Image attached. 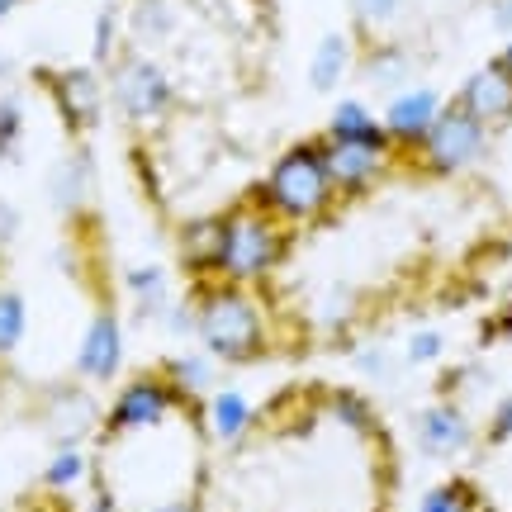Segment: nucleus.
I'll return each mask as SVG.
<instances>
[{
	"mask_svg": "<svg viewBox=\"0 0 512 512\" xmlns=\"http://www.w3.org/2000/svg\"><path fill=\"white\" fill-rule=\"evenodd\" d=\"M86 470H91L86 451H81L76 441H67V446H57L53 460L43 465V484H48V489H76V484L86 479Z\"/></svg>",
	"mask_w": 512,
	"mask_h": 512,
	"instance_id": "nucleus-22",
	"label": "nucleus"
},
{
	"mask_svg": "<svg viewBox=\"0 0 512 512\" xmlns=\"http://www.w3.org/2000/svg\"><path fill=\"white\" fill-rule=\"evenodd\" d=\"M503 67H508V76H512V38H508V48H503V57H498Z\"/></svg>",
	"mask_w": 512,
	"mask_h": 512,
	"instance_id": "nucleus-36",
	"label": "nucleus"
},
{
	"mask_svg": "<svg viewBox=\"0 0 512 512\" xmlns=\"http://www.w3.org/2000/svg\"><path fill=\"white\" fill-rule=\"evenodd\" d=\"M190 304H195V337L214 361H256L266 351V337H271L266 309L242 285L204 280Z\"/></svg>",
	"mask_w": 512,
	"mask_h": 512,
	"instance_id": "nucleus-1",
	"label": "nucleus"
},
{
	"mask_svg": "<svg viewBox=\"0 0 512 512\" xmlns=\"http://www.w3.org/2000/svg\"><path fill=\"white\" fill-rule=\"evenodd\" d=\"M110 100L128 124H157L171 110V81L152 57H124V62H114Z\"/></svg>",
	"mask_w": 512,
	"mask_h": 512,
	"instance_id": "nucleus-6",
	"label": "nucleus"
},
{
	"mask_svg": "<svg viewBox=\"0 0 512 512\" xmlns=\"http://www.w3.org/2000/svg\"><path fill=\"white\" fill-rule=\"evenodd\" d=\"M403 0H356V15L366 19V24H389V19L399 15Z\"/></svg>",
	"mask_w": 512,
	"mask_h": 512,
	"instance_id": "nucleus-30",
	"label": "nucleus"
},
{
	"mask_svg": "<svg viewBox=\"0 0 512 512\" xmlns=\"http://www.w3.org/2000/svg\"><path fill=\"white\" fill-rule=\"evenodd\" d=\"M19 5H24V0H0V19L10 15V10H19Z\"/></svg>",
	"mask_w": 512,
	"mask_h": 512,
	"instance_id": "nucleus-35",
	"label": "nucleus"
},
{
	"mask_svg": "<svg viewBox=\"0 0 512 512\" xmlns=\"http://www.w3.org/2000/svg\"><path fill=\"white\" fill-rule=\"evenodd\" d=\"M418 512H479V498H475V489H470V484L451 479V484L427 489V498H422Z\"/></svg>",
	"mask_w": 512,
	"mask_h": 512,
	"instance_id": "nucleus-24",
	"label": "nucleus"
},
{
	"mask_svg": "<svg viewBox=\"0 0 512 512\" xmlns=\"http://www.w3.org/2000/svg\"><path fill=\"white\" fill-rule=\"evenodd\" d=\"M53 100L67 128L76 133H86V128L100 124V110H105V86H100V76L91 67H67V72L53 76Z\"/></svg>",
	"mask_w": 512,
	"mask_h": 512,
	"instance_id": "nucleus-11",
	"label": "nucleus"
},
{
	"mask_svg": "<svg viewBox=\"0 0 512 512\" xmlns=\"http://www.w3.org/2000/svg\"><path fill=\"white\" fill-rule=\"evenodd\" d=\"M204 422H209V432H214L223 446H233V441H242L252 432L256 408L242 389H209V394H204Z\"/></svg>",
	"mask_w": 512,
	"mask_h": 512,
	"instance_id": "nucleus-13",
	"label": "nucleus"
},
{
	"mask_svg": "<svg viewBox=\"0 0 512 512\" xmlns=\"http://www.w3.org/2000/svg\"><path fill=\"white\" fill-rule=\"evenodd\" d=\"M29 337V304L19 290H0V356H15Z\"/></svg>",
	"mask_w": 512,
	"mask_h": 512,
	"instance_id": "nucleus-21",
	"label": "nucleus"
},
{
	"mask_svg": "<svg viewBox=\"0 0 512 512\" xmlns=\"http://www.w3.org/2000/svg\"><path fill=\"white\" fill-rule=\"evenodd\" d=\"M351 38L347 34H328L318 48H313V62H309V86L318 95H328L342 86V76L351 72Z\"/></svg>",
	"mask_w": 512,
	"mask_h": 512,
	"instance_id": "nucleus-18",
	"label": "nucleus"
},
{
	"mask_svg": "<svg viewBox=\"0 0 512 512\" xmlns=\"http://www.w3.org/2000/svg\"><path fill=\"white\" fill-rule=\"evenodd\" d=\"M437 114H441V95L432 91V86H403V91H394V100L384 105L380 124L394 147H418Z\"/></svg>",
	"mask_w": 512,
	"mask_h": 512,
	"instance_id": "nucleus-10",
	"label": "nucleus"
},
{
	"mask_svg": "<svg viewBox=\"0 0 512 512\" xmlns=\"http://www.w3.org/2000/svg\"><path fill=\"white\" fill-rule=\"evenodd\" d=\"M285 256V223L261 204H238L223 214V247H219V271L214 280H233V285H256L280 266Z\"/></svg>",
	"mask_w": 512,
	"mask_h": 512,
	"instance_id": "nucleus-3",
	"label": "nucleus"
},
{
	"mask_svg": "<svg viewBox=\"0 0 512 512\" xmlns=\"http://www.w3.org/2000/svg\"><path fill=\"white\" fill-rule=\"evenodd\" d=\"M128 24L138 38H166L171 34V10H166V0H138Z\"/></svg>",
	"mask_w": 512,
	"mask_h": 512,
	"instance_id": "nucleus-25",
	"label": "nucleus"
},
{
	"mask_svg": "<svg viewBox=\"0 0 512 512\" xmlns=\"http://www.w3.org/2000/svg\"><path fill=\"white\" fill-rule=\"evenodd\" d=\"M162 375L181 389V399H204L214 389V380H219V366H214L209 351H181V356H171L162 366Z\"/></svg>",
	"mask_w": 512,
	"mask_h": 512,
	"instance_id": "nucleus-19",
	"label": "nucleus"
},
{
	"mask_svg": "<svg viewBox=\"0 0 512 512\" xmlns=\"http://www.w3.org/2000/svg\"><path fill=\"white\" fill-rule=\"evenodd\" d=\"M323 166L337 195H361L394 166V143H328L323 138Z\"/></svg>",
	"mask_w": 512,
	"mask_h": 512,
	"instance_id": "nucleus-7",
	"label": "nucleus"
},
{
	"mask_svg": "<svg viewBox=\"0 0 512 512\" xmlns=\"http://www.w3.org/2000/svg\"><path fill=\"white\" fill-rule=\"evenodd\" d=\"M147 512H200L190 498H166V503H157V508H147Z\"/></svg>",
	"mask_w": 512,
	"mask_h": 512,
	"instance_id": "nucleus-34",
	"label": "nucleus"
},
{
	"mask_svg": "<svg viewBox=\"0 0 512 512\" xmlns=\"http://www.w3.org/2000/svg\"><path fill=\"white\" fill-rule=\"evenodd\" d=\"M181 389L166 380V375H138L128 380L119 394H114L110 413H105V441H124V437H138V432H157L166 422L185 413Z\"/></svg>",
	"mask_w": 512,
	"mask_h": 512,
	"instance_id": "nucleus-4",
	"label": "nucleus"
},
{
	"mask_svg": "<svg viewBox=\"0 0 512 512\" xmlns=\"http://www.w3.org/2000/svg\"><path fill=\"white\" fill-rule=\"evenodd\" d=\"M124 366V328H119V313L114 309H95V318L81 332V347H76V380L86 384H105L119 375Z\"/></svg>",
	"mask_w": 512,
	"mask_h": 512,
	"instance_id": "nucleus-8",
	"label": "nucleus"
},
{
	"mask_svg": "<svg viewBox=\"0 0 512 512\" xmlns=\"http://www.w3.org/2000/svg\"><path fill=\"white\" fill-rule=\"evenodd\" d=\"M86 195H91V157L86 152H72L67 162L53 171V200L57 209H81L86 204Z\"/></svg>",
	"mask_w": 512,
	"mask_h": 512,
	"instance_id": "nucleus-20",
	"label": "nucleus"
},
{
	"mask_svg": "<svg viewBox=\"0 0 512 512\" xmlns=\"http://www.w3.org/2000/svg\"><path fill=\"white\" fill-rule=\"evenodd\" d=\"M337 200V190L328 181L323 166V138L294 143L280 162L271 166V176L256 190V204L271 209L280 223H313L328 214V204Z\"/></svg>",
	"mask_w": 512,
	"mask_h": 512,
	"instance_id": "nucleus-2",
	"label": "nucleus"
},
{
	"mask_svg": "<svg viewBox=\"0 0 512 512\" xmlns=\"http://www.w3.org/2000/svg\"><path fill=\"white\" fill-rule=\"evenodd\" d=\"M328 143H389L380 114L370 110L366 100H337L328 114Z\"/></svg>",
	"mask_w": 512,
	"mask_h": 512,
	"instance_id": "nucleus-15",
	"label": "nucleus"
},
{
	"mask_svg": "<svg viewBox=\"0 0 512 512\" xmlns=\"http://www.w3.org/2000/svg\"><path fill=\"white\" fill-rule=\"evenodd\" d=\"M19 138H24V110L15 95H0V162L19 152Z\"/></svg>",
	"mask_w": 512,
	"mask_h": 512,
	"instance_id": "nucleus-27",
	"label": "nucleus"
},
{
	"mask_svg": "<svg viewBox=\"0 0 512 512\" xmlns=\"http://www.w3.org/2000/svg\"><path fill=\"white\" fill-rule=\"evenodd\" d=\"M19 233V214H15V204L10 200H0V247H5V242L15 238Z\"/></svg>",
	"mask_w": 512,
	"mask_h": 512,
	"instance_id": "nucleus-32",
	"label": "nucleus"
},
{
	"mask_svg": "<svg viewBox=\"0 0 512 512\" xmlns=\"http://www.w3.org/2000/svg\"><path fill=\"white\" fill-rule=\"evenodd\" d=\"M441 351H446V337L437 328H418L403 347V361L408 366H432V361H441Z\"/></svg>",
	"mask_w": 512,
	"mask_h": 512,
	"instance_id": "nucleus-28",
	"label": "nucleus"
},
{
	"mask_svg": "<svg viewBox=\"0 0 512 512\" xmlns=\"http://www.w3.org/2000/svg\"><path fill=\"white\" fill-rule=\"evenodd\" d=\"M418 446L427 456H460L470 446V418L456 403H432L418 413Z\"/></svg>",
	"mask_w": 512,
	"mask_h": 512,
	"instance_id": "nucleus-12",
	"label": "nucleus"
},
{
	"mask_svg": "<svg viewBox=\"0 0 512 512\" xmlns=\"http://www.w3.org/2000/svg\"><path fill=\"white\" fill-rule=\"evenodd\" d=\"M219 247H223V214H204L181 228V266L190 275H214L219 271Z\"/></svg>",
	"mask_w": 512,
	"mask_h": 512,
	"instance_id": "nucleus-14",
	"label": "nucleus"
},
{
	"mask_svg": "<svg viewBox=\"0 0 512 512\" xmlns=\"http://www.w3.org/2000/svg\"><path fill=\"white\" fill-rule=\"evenodd\" d=\"M456 105L465 114H475L484 128H503L512 119V76L503 62H484L479 72L465 76Z\"/></svg>",
	"mask_w": 512,
	"mask_h": 512,
	"instance_id": "nucleus-9",
	"label": "nucleus"
},
{
	"mask_svg": "<svg viewBox=\"0 0 512 512\" xmlns=\"http://www.w3.org/2000/svg\"><path fill=\"white\" fill-rule=\"evenodd\" d=\"M408 72H413V62H408L403 48H375V53L366 57V76L380 86V91H403Z\"/></svg>",
	"mask_w": 512,
	"mask_h": 512,
	"instance_id": "nucleus-23",
	"label": "nucleus"
},
{
	"mask_svg": "<svg viewBox=\"0 0 512 512\" xmlns=\"http://www.w3.org/2000/svg\"><path fill=\"white\" fill-rule=\"evenodd\" d=\"M489 441H512V399H503L494 408V422H489Z\"/></svg>",
	"mask_w": 512,
	"mask_h": 512,
	"instance_id": "nucleus-31",
	"label": "nucleus"
},
{
	"mask_svg": "<svg viewBox=\"0 0 512 512\" xmlns=\"http://www.w3.org/2000/svg\"><path fill=\"white\" fill-rule=\"evenodd\" d=\"M114 43H119V15L100 10V19H95V62H110Z\"/></svg>",
	"mask_w": 512,
	"mask_h": 512,
	"instance_id": "nucleus-29",
	"label": "nucleus"
},
{
	"mask_svg": "<svg viewBox=\"0 0 512 512\" xmlns=\"http://www.w3.org/2000/svg\"><path fill=\"white\" fill-rule=\"evenodd\" d=\"M328 408H332V418L337 422H347L351 432H366L370 422H375V413H370V403L361 399V394H351V389H337L328 399Z\"/></svg>",
	"mask_w": 512,
	"mask_h": 512,
	"instance_id": "nucleus-26",
	"label": "nucleus"
},
{
	"mask_svg": "<svg viewBox=\"0 0 512 512\" xmlns=\"http://www.w3.org/2000/svg\"><path fill=\"white\" fill-rule=\"evenodd\" d=\"M91 422H95V399L86 389H62V394L48 403V427H53L57 446L81 441V432H91Z\"/></svg>",
	"mask_w": 512,
	"mask_h": 512,
	"instance_id": "nucleus-17",
	"label": "nucleus"
},
{
	"mask_svg": "<svg viewBox=\"0 0 512 512\" xmlns=\"http://www.w3.org/2000/svg\"><path fill=\"white\" fill-rule=\"evenodd\" d=\"M124 290L138 318H157L162 323V313L171 309V275H166V266H152V261L147 266H128Z\"/></svg>",
	"mask_w": 512,
	"mask_h": 512,
	"instance_id": "nucleus-16",
	"label": "nucleus"
},
{
	"mask_svg": "<svg viewBox=\"0 0 512 512\" xmlns=\"http://www.w3.org/2000/svg\"><path fill=\"white\" fill-rule=\"evenodd\" d=\"M489 133L494 128H484L475 114H465L460 105H441V114L427 128V138L413 152H418V162L432 176H456V171H470L489 152Z\"/></svg>",
	"mask_w": 512,
	"mask_h": 512,
	"instance_id": "nucleus-5",
	"label": "nucleus"
},
{
	"mask_svg": "<svg viewBox=\"0 0 512 512\" xmlns=\"http://www.w3.org/2000/svg\"><path fill=\"white\" fill-rule=\"evenodd\" d=\"M494 24L512 34V0H494Z\"/></svg>",
	"mask_w": 512,
	"mask_h": 512,
	"instance_id": "nucleus-33",
	"label": "nucleus"
}]
</instances>
